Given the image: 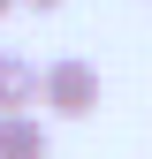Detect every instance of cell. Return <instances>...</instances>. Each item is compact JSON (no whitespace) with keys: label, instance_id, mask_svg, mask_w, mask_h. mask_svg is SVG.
<instances>
[{"label":"cell","instance_id":"1","mask_svg":"<svg viewBox=\"0 0 152 159\" xmlns=\"http://www.w3.org/2000/svg\"><path fill=\"white\" fill-rule=\"evenodd\" d=\"M46 114H61V121H91V114H99V68H91L84 53L46 61Z\"/></svg>","mask_w":152,"mask_h":159},{"label":"cell","instance_id":"2","mask_svg":"<svg viewBox=\"0 0 152 159\" xmlns=\"http://www.w3.org/2000/svg\"><path fill=\"white\" fill-rule=\"evenodd\" d=\"M31 106H46V68L0 46V121H15V114H31Z\"/></svg>","mask_w":152,"mask_h":159},{"label":"cell","instance_id":"3","mask_svg":"<svg viewBox=\"0 0 152 159\" xmlns=\"http://www.w3.org/2000/svg\"><path fill=\"white\" fill-rule=\"evenodd\" d=\"M0 159H53V129L38 121V114L0 121Z\"/></svg>","mask_w":152,"mask_h":159},{"label":"cell","instance_id":"4","mask_svg":"<svg viewBox=\"0 0 152 159\" xmlns=\"http://www.w3.org/2000/svg\"><path fill=\"white\" fill-rule=\"evenodd\" d=\"M23 8H38V15H46V8H61V0H23Z\"/></svg>","mask_w":152,"mask_h":159},{"label":"cell","instance_id":"5","mask_svg":"<svg viewBox=\"0 0 152 159\" xmlns=\"http://www.w3.org/2000/svg\"><path fill=\"white\" fill-rule=\"evenodd\" d=\"M8 8H23V0H0V15H8Z\"/></svg>","mask_w":152,"mask_h":159}]
</instances>
